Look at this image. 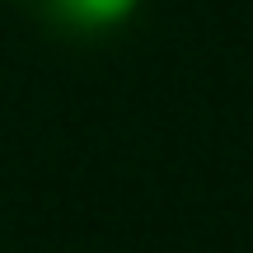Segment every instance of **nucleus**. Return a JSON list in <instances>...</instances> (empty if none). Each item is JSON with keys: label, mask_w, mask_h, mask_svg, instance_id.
Here are the masks:
<instances>
[{"label": "nucleus", "mask_w": 253, "mask_h": 253, "mask_svg": "<svg viewBox=\"0 0 253 253\" xmlns=\"http://www.w3.org/2000/svg\"><path fill=\"white\" fill-rule=\"evenodd\" d=\"M136 5H141V0H52V9L71 28H89V33L126 24V19L136 14Z\"/></svg>", "instance_id": "obj_1"}]
</instances>
